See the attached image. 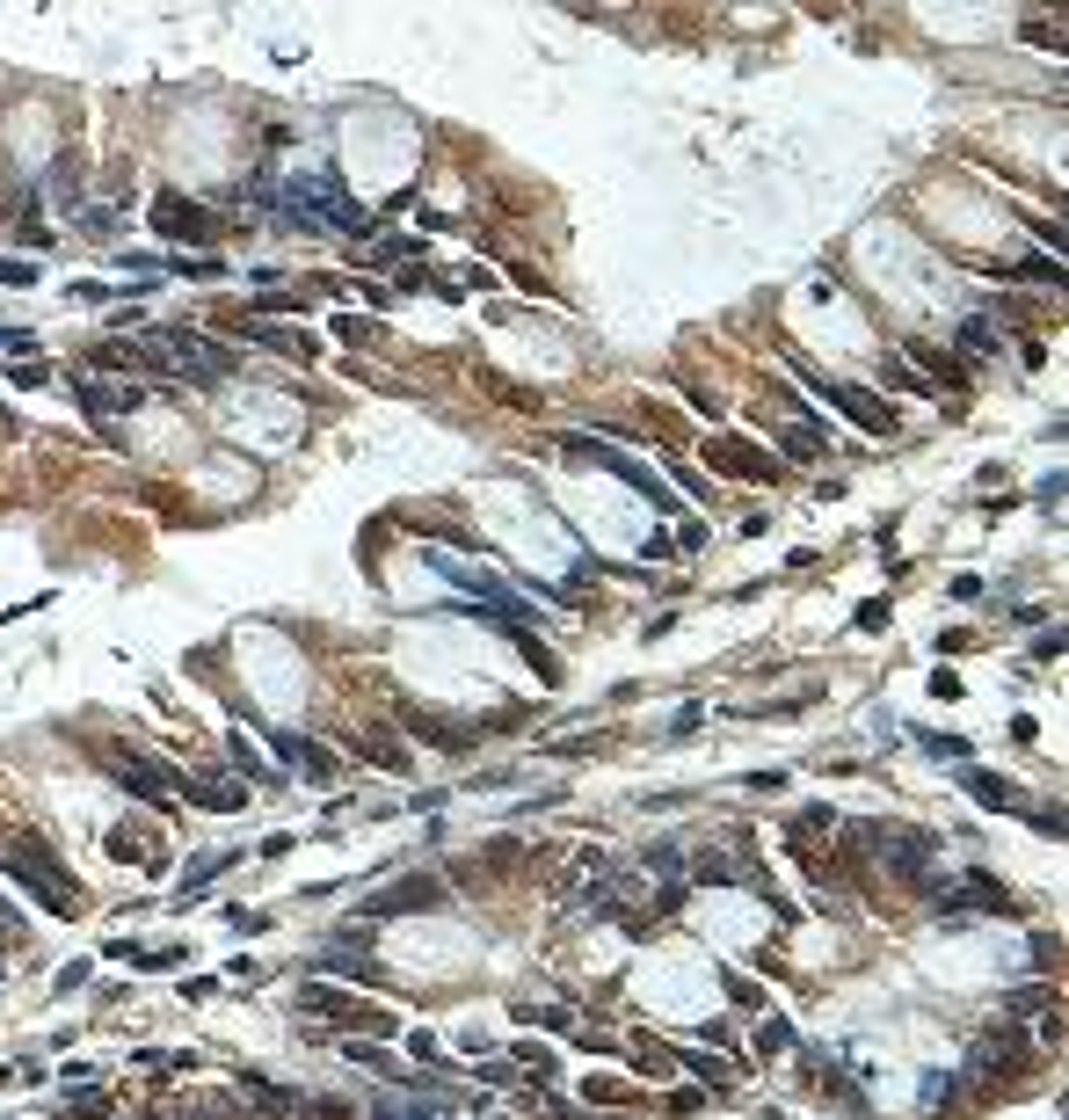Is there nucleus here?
Returning a JSON list of instances; mask_svg holds the SVG:
<instances>
[{"mask_svg":"<svg viewBox=\"0 0 1069 1120\" xmlns=\"http://www.w3.org/2000/svg\"><path fill=\"white\" fill-rule=\"evenodd\" d=\"M153 226L168 233V241H219V212H204V204H190V196H153Z\"/></svg>","mask_w":1069,"mask_h":1120,"instance_id":"9d476101","label":"nucleus"},{"mask_svg":"<svg viewBox=\"0 0 1069 1120\" xmlns=\"http://www.w3.org/2000/svg\"><path fill=\"white\" fill-rule=\"evenodd\" d=\"M510 1062H517V1077H532V1084H553V1077H560V1062H553V1047H538V1041L510 1047Z\"/></svg>","mask_w":1069,"mask_h":1120,"instance_id":"f3484780","label":"nucleus"},{"mask_svg":"<svg viewBox=\"0 0 1069 1120\" xmlns=\"http://www.w3.org/2000/svg\"><path fill=\"white\" fill-rule=\"evenodd\" d=\"M320 975H342V982H386V968H379V953H371V925H349L335 931V946L314 960Z\"/></svg>","mask_w":1069,"mask_h":1120,"instance_id":"0eeeda50","label":"nucleus"},{"mask_svg":"<svg viewBox=\"0 0 1069 1120\" xmlns=\"http://www.w3.org/2000/svg\"><path fill=\"white\" fill-rule=\"evenodd\" d=\"M960 786H968L982 807H1019V786H1011V779H990V772H975V764H960Z\"/></svg>","mask_w":1069,"mask_h":1120,"instance_id":"2eb2a0df","label":"nucleus"},{"mask_svg":"<svg viewBox=\"0 0 1069 1120\" xmlns=\"http://www.w3.org/2000/svg\"><path fill=\"white\" fill-rule=\"evenodd\" d=\"M8 379H15V386H44L51 371H44V365H8Z\"/></svg>","mask_w":1069,"mask_h":1120,"instance_id":"37998d69","label":"nucleus"},{"mask_svg":"<svg viewBox=\"0 0 1069 1120\" xmlns=\"http://www.w3.org/2000/svg\"><path fill=\"white\" fill-rule=\"evenodd\" d=\"M909 357H917V365L931 371V386H939V379H946V386H968V371H960V357H946V349H931V342H917Z\"/></svg>","mask_w":1069,"mask_h":1120,"instance_id":"aec40b11","label":"nucleus"},{"mask_svg":"<svg viewBox=\"0 0 1069 1120\" xmlns=\"http://www.w3.org/2000/svg\"><path fill=\"white\" fill-rule=\"evenodd\" d=\"M175 793L190 807H212V815H233V807H241V786H226V779H182Z\"/></svg>","mask_w":1069,"mask_h":1120,"instance_id":"ddd939ff","label":"nucleus"},{"mask_svg":"<svg viewBox=\"0 0 1069 1120\" xmlns=\"http://www.w3.org/2000/svg\"><path fill=\"white\" fill-rule=\"evenodd\" d=\"M110 858H131V866H161V852H153V844H139V837H124V829H110Z\"/></svg>","mask_w":1069,"mask_h":1120,"instance_id":"c756f323","label":"nucleus"},{"mask_svg":"<svg viewBox=\"0 0 1069 1120\" xmlns=\"http://www.w3.org/2000/svg\"><path fill=\"white\" fill-rule=\"evenodd\" d=\"M204 1120H219V1113H204Z\"/></svg>","mask_w":1069,"mask_h":1120,"instance_id":"de8ad7c7","label":"nucleus"},{"mask_svg":"<svg viewBox=\"0 0 1069 1120\" xmlns=\"http://www.w3.org/2000/svg\"><path fill=\"white\" fill-rule=\"evenodd\" d=\"M1041 1004H1047V982H1033V990H1011V997H1004V1011H1011V1019H1033Z\"/></svg>","mask_w":1069,"mask_h":1120,"instance_id":"f704fd0d","label":"nucleus"},{"mask_svg":"<svg viewBox=\"0 0 1069 1120\" xmlns=\"http://www.w3.org/2000/svg\"><path fill=\"white\" fill-rule=\"evenodd\" d=\"M226 866H233V852H212V858H196L190 874H182V895H175V909H182V902H196V895H204V880H219Z\"/></svg>","mask_w":1069,"mask_h":1120,"instance_id":"6ab92c4d","label":"nucleus"},{"mask_svg":"<svg viewBox=\"0 0 1069 1120\" xmlns=\"http://www.w3.org/2000/svg\"><path fill=\"white\" fill-rule=\"evenodd\" d=\"M298 1004H306V1019H335L349 1033H365V1041H393V1019L379 1004H357V997H342V990H328V982H306Z\"/></svg>","mask_w":1069,"mask_h":1120,"instance_id":"20e7f679","label":"nucleus"},{"mask_svg":"<svg viewBox=\"0 0 1069 1120\" xmlns=\"http://www.w3.org/2000/svg\"><path fill=\"white\" fill-rule=\"evenodd\" d=\"M1033 829H1041V837H1055V844H1062V837H1069V815H1062V801H1055V807H1033Z\"/></svg>","mask_w":1069,"mask_h":1120,"instance_id":"c9c22d12","label":"nucleus"},{"mask_svg":"<svg viewBox=\"0 0 1069 1120\" xmlns=\"http://www.w3.org/2000/svg\"><path fill=\"white\" fill-rule=\"evenodd\" d=\"M0 874L15 880V888H29V895H37V909H51V917H80V909H88L80 880L66 874V866L51 858V844H44V837H29V829L0 844Z\"/></svg>","mask_w":1069,"mask_h":1120,"instance_id":"f257e3e1","label":"nucleus"},{"mask_svg":"<svg viewBox=\"0 0 1069 1120\" xmlns=\"http://www.w3.org/2000/svg\"><path fill=\"white\" fill-rule=\"evenodd\" d=\"M335 335H342V342H371L379 328H371V320H357V314H342V320H335Z\"/></svg>","mask_w":1069,"mask_h":1120,"instance_id":"a19ab883","label":"nucleus"},{"mask_svg":"<svg viewBox=\"0 0 1069 1120\" xmlns=\"http://www.w3.org/2000/svg\"><path fill=\"white\" fill-rule=\"evenodd\" d=\"M1019 1070H1026V1033H1019V1026L982 1033V1041L968 1047V1077H975V1084H1011Z\"/></svg>","mask_w":1069,"mask_h":1120,"instance_id":"423d86ee","label":"nucleus"},{"mask_svg":"<svg viewBox=\"0 0 1069 1120\" xmlns=\"http://www.w3.org/2000/svg\"><path fill=\"white\" fill-rule=\"evenodd\" d=\"M705 466L728 473V481H778V459L756 451L750 437H705Z\"/></svg>","mask_w":1069,"mask_h":1120,"instance_id":"1a4fd4ad","label":"nucleus"},{"mask_svg":"<svg viewBox=\"0 0 1069 1120\" xmlns=\"http://www.w3.org/2000/svg\"><path fill=\"white\" fill-rule=\"evenodd\" d=\"M677 1070H691V1077H699V1084H713V1092H728L735 1077H742V1070H735V1062H713V1055H677Z\"/></svg>","mask_w":1069,"mask_h":1120,"instance_id":"5701e85b","label":"nucleus"},{"mask_svg":"<svg viewBox=\"0 0 1069 1120\" xmlns=\"http://www.w3.org/2000/svg\"><path fill=\"white\" fill-rule=\"evenodd\" d=\"M560 451H568V459H589V466H605L611 481H626L633 495H648L656 510H677V495H670V487H662V481H656V473H648V466H640V459H626L619 444H605V437H560Z\"/></svg>","mask_w":1069,"mask_h":1120,"instance_id":"7ed1b4c3","label":"nucleus"},{"mask_svg":"<svg viewBox=\"0 0 1069 1120\" xmlns=\"http://www.w3.org/2000/svg\"><path fill=\"white\" fill-rule=\"evenodd\" d=\"M917 742H924V750H931V756H953V764H968V742H960V735H939V728H924Z\"/></svg>","mask_w":1069,"mask_h":1120,"instance_id":"72a5a7b5","label":"nucleus"},{"mask_svg":"<svg viewBox=\"0 0 1069 1120\" xmlns=\"http://www.w3.org/2000/svg\"><path fill=\"white\" fill-rule=\"evenodd\" d=\"M778 444H786L793 459H815V451H823V437H815V430H801V422H786V430H778Z\"/></svg>","mask_w":1069,"mask_h":1120,"instance_id":"473e14b6","label":"nucleus"},{"mask_svg":"<svg viewBox=\"0 0 1069 1120\" xmlns=\"http://www.w3.org/2000/svg\"><path fill=\"white\" fill-rule=\"evenodd\" d=\"M633 1055H640V1062H633V1070H640V1077H670V1070H677V1055H670V1047H662V1041H648V1033H633Z\"/></svg>","mask_w":1069,"mask_h":1120,"instance_id":"4be33fe9","label":"nucleus"},{"mask_svg":"<svg viewBox=\"0 0 1069 1120\" xmlns=\"http://www.w3.org/2000/svg\"><path fill=\"white\" fill-rule=\"evenodd\" d=\"M241 1092L255 1098L263 1113H298V1106H306L298 1092H284V1084H269V1077H255V1070H241Z\"/></svg>","mask_w":1069,"mask_h":1120,"instance_id":"dca6fc26","label":"nucleus"},{"mask_svg":"<svg viewBox=\"0 0 1069 1120\" xmlns=\"http://www.w3.org/2000/svg\"><path fill=\"white\" fill-rule=\"evenodd\" d=\"M0 931H8V939H29V925L15 917V909H8V902H0Z\"/></svg>","mask_w":1069,"mask_h":1120,"instance_id":"a18cd8bd","label":"nucleus"},{"mask_svg":"<svg viewBox=\"0 0 1069 1120\" xmlns=\"http://www.w3.org/2000/svg\"><path fill=\"white\" fill-rule=\"evenodd\" d=\"M110 960H131V968H147V975H168L190 960V946H131V939H117V946H102Z\"/></svg>","mask_w":1069,"mask_h":1120,"instance_id":"f8f14e48","label":"nucleus"},{"mask_svg":"<svg viewBox=\"0 0 1069 1120\" xmlns=\"http://www.w3.org/2000/svg\"><path fill=\"white\" fill-rule=\"evenodd\" d=\"M444 880L437 874H400L393 888H379V895H365V925H379V917H430V909H444Z\"/></svg>","mask_w":1069,"mask_h":1120,"instance_id":"39448f33","label":"nucleus"},{"mask_svg":"<svg viewBox=\"0 0 1069 1120\" xmlns=\"http://www.w3.org/2000/svg\"><path fill=\"white\" fill-rule=\"evenodd\" d=\"M829 829H837V815H829V807H801V815H793V844H801V852H815V837L829 844Z\"/></svg>","mask_w":1069,"mask_h":1120,"instance_id":"b1692460","label":"nucleus"},{"mask_svg":"<svg viewBox=\"0 0 1069 1120\" xmlns=\"http://www.w3.org/2000/svg\"><path fill=\"white\" fill-rule=\"evenodd\" d=\"M51 204H66V212L80 204V161H74V153L51 161Z\"/></svg>","mask_w":1069,"mask_h":1120,"instance_id":"412c9836","label":"nucleus"},{"mask_svg":"<svg viewBox=\"0 0 1069 1120\" xmlns=\"http://www.w3.org/2000/svg\"><path fill=\"white\" fill-rule=\"evenodd\" d=\"M59 1120H110V1092H74V1098H59Z\"/></svg>","mask_w":1069,"mask_h":1120,"instance_id":"a878e982","label":"nucleus"},{"mask_svg":"<svg viewBox=\"0 0 1069 1120\" xmlns=\"http://www.w3.org/2000/svg\"><path fill=\"white\" fill-rule=\"evenodd\" d=\"M524 1019H538V1026H553V1033H575V1011L568 1004H517Z\"/></svg>","mask_w":1069,"mask_h":1120,"instance_id":"2f4dec72","label":"nucleus"},{"mask_svg":"<svg viewBox=\"0 0 1069 1120\" xmlns=\"http://www.w3.org/2000/svg\"><path fill=\"white\" fill-rule=\"evenodd\" d=\"M247 335L263 342V349H277V357H298V365H314V357H320V342L306 335V328H247Z\"/></svg>","mask_w":1069,"mask_h":1120,"instance_id":"4468645a","label":"nucleus"},{"mask_svg":"<svg viewBox=\"0 0 1069 1120\" xmlns=\"http://www.w3.org/2000/svg\"><path fill=\"white\" fill-rule=\"evenodd\" d=\"M255 320H269V314H298V292H263L255 306H247Z\"/></svg>","mask_w":1069,"mask_h":1120,"instance_id":"e433bc0d","label":"nucleus"},{"mask_svg":"<svg viewBox=\"0 0 1069 1120\" xmlns=\"http://www.w3.org/2000/svg\"><path fill=\"white\" fill-rule=\"evenodd\" d=\"M1011 277H1026V284H1055V292H1062V255H1026Z\"/></svg>","mask_w":1069,"mask_h":1120,"instance_id":"cd10ccee","label":"nucleus"},{"mask_svg":"<svg viewBox=\"0 0 1069 1120\" xmlns=\"http://www.w3.org/2000/svg\"><path fill=\"white\" fill-rule=\"evenodd\" d=\"M408 1047H415V1062H437V1070H451V1062H444V1047H437V1041H430V1033H415V1041H408Z\"/></svg>","mask_w":1069,"mask_h":1120,"instance_id":"79ce46f5","label":"nucleus"},{"mask_svg":"<svg viewBox=\"0 0 1069 1120\" xmlns=\"http://www.w3.org/2000/svg\"><path fill=\"white\" fill-rule=\"evenodd\" d=\"M233 764H241V772H247L255 786H284V772H269V756H255V750L241 742V735H233Z\"/></svg>","mask_w":1069,"mask_h":1120,"instance_id":"c85d7f7f","label":"nucleus"},{"mask_svg":"<svg viewBox=\"0 0 1069 1120\" xmlns=\"http://www.w3.org/2000/svg\"><path fill=\"white\" fill-rule=\"evenodd\" d=\"M801 379H807L815 393H823V400H829L837 415H844V422H858L866 437H895V430H902L895 400H880V393H866V386H844V379H823V371H807V365H801Z\"/></svg>","mask_w":1069,"mask_h":1120,"instance_id":"f03ea898","label":"nucleus"},{"mask_svg":"<svg viewBox=\"0 0 1069 1120\" xmlns=\"http://www.w3.org/2000/svg\"><path fill=\"white\" fill-rule=\"evenodd\" d=\"M924 1098H931V1106H953L960 1084H953V1077H924Z\"/></svg>","mask_w":1069,"mask_h":1120,"instance_id":"ea45409f","label":"nucleus"},{"mask_svg":"<svg viewBox=\"0 0 1069 1120\" xmlns=\"http://www.w3.org/2000/svg\"><path fill=\"white\" fill-rule=\"evenodd\" d=\"M147 1120H168V1113H147Z\"/></svg>","mask_w":1069,"mask_h":1120,"instance_id":"49530a36","label":"nucleus"},{"mask_svg":"<svg viewBox=\"0 0 1069 1120\" xmlns=\"http://www.w3.org/2000/svg\"><path fill=\"white\" fill-rule=\"evenodd\" d=\"M793 1047V1026L786 1019H756V1055H786Z\"/></svg>","mask_w":1069,"mask_h":1120,"instance_id":"7c9ffc66","label":"nucleus"},{"mask_svg":"<svg viewBox=\"0 0 1069 1120\" xmlns=\"http://www.w3.org/2000/svg\"><path fill=\"white\" fill-rule=\"evenodd\" d=\"M74 400H80L88 415H117V408H131L139 393H131V386H124V393H110V386H74Z\"/></svg>","mask_w":1069,"mask_h":1120,"instance_id":"393cba45","label":"nucleus"},{"mask_svg":"<svg viewBox=\"0 0 1069 1120\" xmlns=\"http://www.w3.org/2000/svg\"><path fill=\"white\" fill-rule=\"evenodd\" d=\"M393 721H400V735L430 742V750H473V742H481V728H466V721H444L437 707H415V699H400V707H393Z\"/></svg>","mask_w":1069,"mask_h":1120,"instance_id":"6e6552de","label":"nucleus"},{"mask_svg":"<svg viewBox=\"0 0 1069 1120\" xmlns=\"http://www.w3.org/2000/svg\"><path fill=\"white\" fill-rule=\"evenodd\" d=\"M1055 656H1062V626H1055V634H1041V640H1033V662H1055Z\"/></svg>","mask_w":1069,"mask_h":1120,"instance_id":"c03bdc74","label":"nucleus"},{"mask_svg":"<svg viewBox=\"0 0 1069 1120\" xmlns=\"http://www.w3.org/2000/svg\"><path fill=\"white\" fill-rule=\"evenodd\" d=\"M430 1113H437L430 1098H379V1106H371L365 1120H430Z\"/></svg>","mask_w":1069,"mask_h":1120,"instance_id":"bb28decb","label":"nucleus"},{"mask_svg":"<svg viewBox=\"0 0 1069 1120\" xmlns=\"http://www.w3.org/2000/svg\"><path fill=\"white\" fill-rule=\"evenodd\" d=\"M357 756L379 764V772H408V750H400L393 735H357Z\"/></svg>","mask_w":1069,"mask_h":1120,"instance_id":"a211bd4d","label":"nucleus"},{"mask_svg":"<svg viewBox=\"0 0 1069 1120\" xmlns=\"http://www.w3.org/2000/svg\"><path fill=\"white\" fill-rule=\"evenodd\" d=\"M996 342L1004 335H996L990 320H968V328H960V349H996Z\"/></svg>","mask_w":1069,"mask_h":1120,"instance_id":"4c0bfd02","label":"nucleus"},{"mask_svg":"<svg viewBox=\"0 0 1069 1120\" xmlns=\"http://www.w3.org/2000/svg\"><path fill=\"white\" fill-rule=\"evenodd\" d=\"M269 742H277V756H284L306 786H335L342 779V756L328 750V742H314V735H269Z\"/></svg>","mask_w":1069,"mask_h":1120,"instance_id":"9b49d317","label":"nucleus"},{"mask_svg":"<svg viewBox=\"0 0 1069 1120\" xmlns=\"http://www.w3.org/2000/svg\"><path fill=\"white\" fill-rule=\"evenodd\" d=\"M298 1113H314V1120H357V1113H349V1106H342V1098H306Z\"/></svg>","mask_w":1069,"mask_h":1120,"instance_id":"58836bf2","label":"nucleus"}]
</instances>
